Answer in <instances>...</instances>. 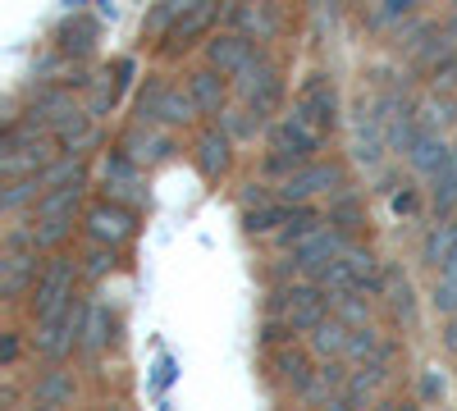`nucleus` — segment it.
<instances>
[{"label": "nucleus", "instance_id": "a18cd8bd", "mask_svg": "<svg viewBox=\"0 0 457 411\" xmlns=\"http://www.w3.org/2000/svg\"><path fill=\"white\" fill-rule=\"evenodd\" d=\"M444 28H448V32L457 37V0H453V10H448V19H444Z\"/></svg>", "mask_w": 457, "mask_h": 411}, {"label": "nucleus", "instance_id": "4c0bfd02", "mask_svg": "<svg viewBox=\"0 0 457 411\" xmlns=\"http://www.w3.org/2000/svg\"><path fill=\"white\" fill-rule=\"evenodd\" d=\"M334 316H343V320H348L353 329L370 325V307H366L361 288H353V292H334Z\"/></svg>", "mask_w": 457, "mask_h": 411}, {"label": "nucleus", "instance_id": "7ed1b4c3", "mask_svg": "<svg viewBox=\"0 0 457 411\" xmlns=\"http://www.w3.org/2000/svg\"><path fill=\"white\" fill-rule=\"evenodd\" d=\"M234 96L252 110V115L261 119V124H270L275 119V110H279V101H284V83H279V64L265 55V51H256L238 73H234Z\"/></svg>", "mask_w": 457, "mask_h": 411}, {"label": "nucleus", "instance_id": "393cba45", "mask_svg": "<svg viewBox=\"0 0 457 411\" xmlns=\"http://www.w3.org/2000/svg\"><path fill=\"white\" fill-rule=\"evenodd\" d=\"M379 297L389 302L394 320H403L407 329H416V320H421V311H416V288L403 270H385V288H379Z\"/></svg>", "mask_w": 457, "mask_h": 411}, {"label": "nucleus", "instance_id": "9d476101", "mask_svg": "<svg viewBox=\"0 0 457 411\" xmlns=\"http://www.w3.org/2000/svg\"><path fill=\"white\" fill-rule=\"evenodd\" d=\"M37 247H42V238H37V229H10L5 234V256H0V292L5 297H19L28 284H37Z\"/></svg>", "mask_w": 457, "mask_h": 411}, {"label": "nucleus", "instance_id": "c85d7f7f", "mask_svg": "<svg viewBox=\"0 0 457 411\" xmlns=\"http://www.w3.org/2000/svg\"><path fill=\"white\" fill-rule=\"evenodd\" d=\"M32 402L37 407H69L73 402V375L60 370V366H51L46 375L32 384Z\"/></svg>", "mask_w": 457, "mask_h": 411}, {"label": "nucleus", "instance_id": "4be33fe9", "mask_svg": "<svg viewBox=\"0 0 457 411\" xmlns=\"http://www.w3.org/2000/svg\"><path fill=\"white\" fill-rule=\"evenodd\" d=\"M453 256H457V215H444L421 234V266L439 270Z\"/></svg>", "mask_w": 457, "mask_h": 411}, {"label": "nucleus", "instance_id": "a19ab883", "mask_svg": "<svg viewBox=\"0 0 457 411\" xmlns=\"http://www.w3.org/2000/svg\"><path fill=\"white\" fill-rule=\"evenodd\" d=\"M110 105H114V83L96 78V83H92V101H87V110H92V115H105Z\"/></svg>", "mask_w": 457, "mask_h": 411}, {"label": "nucleus", "instance_id": "f03ea898", "mask_svg": "<svg viewBox=\"0 0 457 411\" xmlns=\"http://www.w3.org/2000/svg\"><path fill=\"white\" fill-rule=\"evenodd\" d=\"M60 156V137L32 124H10L5 142H0V174L23 178V174H42Z\"/></svg>", "mask_w": 457, "mask_h": 411}, {"label": "nucleus", "instance_id": "37998d69", "mask_svg": "<svg viewBox=\"0 0 457 411\" xmlns=\"http://www.w3.org/2000/svg\"><path fill=\"white\" fill-rule=\"evenodd\" d=\"M444 348L457 357V316H448V329H444Z\"/></svg>", "mask_w": 457, "mask_h": 411}, {"label": "nucleus", "instance_id": "412c9836", "mask_svg": "<svg viewBox=\"0 0 457 411\" xmlns=\"http://www.w3.org/2000/svg\"><path fill=\"white\" fill-rule=\"evenodd\" d=\"M193 160H197V169H202L206 178L228 174V165H234V137H228L224 128H206V133L197 137V152H193Z\"/></svg>", "mask_w": 457, "mask_h": 411}, {"label": "nucleus", "instance_id": "a211bd4d", "mask_svg": "<svg viewBox=\"0 0 457 411\" xmlns=\"http://www.w3.org/2000/svg\"><path fill=\"white\" fill-rule=\"evenodd\" d=\"M187 92H193L202 115H224L228 96H234V83H228V73H220L215 64H206V69H197L193 78H187Z\"/></svg>", "mask_w": 457, "mask_h": 411}, {"label": "nucleus", "instance_id": "0eeeda50", "mask_svg": "<svg viewBox=\"0 0 457 411\" xmlns=\"http://www.w3.org/2000/svg\"><path fill=\"white\" fill-rule=\"evenodd\" d=\"M79 197H83V183H64V188H51V193L37 197L32 229H37V238H42V247H60V242L69 238Z\"/></svg>", "mask_w": 457, "mask_h": 411}, {"label": "nucleus", "instance_id": "bb28decb", "mask_svg": "<svg viewBox=\"0 0 457 411\" xmlns=\"http://www.w3.org/2000/svg\"><path fill=\"white\" fill-rule=\"evenodd\" d=\"M312 375H316V370H312L307 352H297V348L275 352V380H279V389H284V393H293V398H297L302 389L312 384Z\"/></svg>", "mask_w": 457, "mask_h": 411}, {"label": "nucleus", "instance_id": "f704fd0d", "mask_svg": "<svg viewBox=\"0 0 457 411\" xmlns=\"http://www.w3.org/2000/svg\"><path fill=\"white\" fill-rule=\"evenodd\" d=\"M92 42H96V23L83 19V14H73V19L60 28V51H69V55H87Z\"/></svg>", "mask_w": 457, "mask_h": 411}, {"label": "nucleus", "instance_id": "2f4dec72", "mask_svg": "<svg viewBox=\"0 0 457 411\" xmlns=\"http://www.w3.org/2000/svg\"><path fill=\"white\" fill-rule=\"evenodd\" d=\"M46 188H42V174H23V178H10V188L0 193V210L5 215H19L28 201H37Z\"/></svg>", "mask_w": 457, "mask_h": 411}, {"label": "nucleus", "instance_id": "79ce46f5", "mask_svg": "<svg viewBox=\"0 0 457 411\" xmlns=\"http://www.w3.org/2000/svg\"><path fill=\"white\" fill-rule=\"evenodd\" d=\"M444 393H448L444 389V375H439V370H426V375H421V402H435Z\"/></svg>", "mask_w": 457, "mask_h": 411}, {"label": "nucleus", "instance_id": "dca6fc26", "mask_svg": "<svg viewBox=\"0 0 457 411\" xmlns=\"http://www.w3.org/2000/svg\"><path fill=\"white\" fill-rule=\"evenodd\" d=\"M137 234V215L120 201H101L87 210V238L92 242H110V247H120Z\"/></svg>", "mask_w": 457, "mask_h": 411}, {"label": "nucleus", "instance_id": "7c9ffc66", "mask_svg": "<svg viewBox=\"0 0 457 411\" xmlns=\"http://www.w3.org/2000/svg\"><path fill=\"white\" fill-rule=\"evenodd\" d=\"M105 183H110L114 197H142V188H137V160L129 152H114L105 160Z\"/></svg>", "mask_w": 457, "mask_h": 411}, {"label": "nucleus", "instance_id": "39448f33", "mask_svg": "<svg viewBox=\"0 0 457 411\" xmlns=\"http://www.w3.org/2000/svg\"><path fill=\"white\" fill-rule=\"evenodd\" d=\"M87 311H92L87 302H69V307H60L51 316H37V333H32L37 352L51 357V361H64L73 348H79V339H83Z\"/></svg>", "mask_w": 457, "mask_h": 411}, {"label": "nucleus", "instance_id": "2eb2a0df", "mask_svg": "<svg viewBox=\"0 0 457 411\" xmlns=\"http://www.w3.org/2000/svg\"><path fill=\"white\" fill-rule=\"evenodd\" d=\"M385 152H389V137H385V124H379V110L361 101L357 115H353V156L366 169H375L379 160H385Z\"/></svg>", "mask_w": 457, "mask_h": 411}, {"label": "nucleus", "instance_id": "c9c22d12", "mask_svg": "<svg viewBox=\"0 0 457 411\" xmlns=\"http://www.w3.org/2000/svg\"><path fill=\"white\" fill-rule=\"evenodd\" d=\"M430 302H435L439 316H457V256L435 270V297Z\"/></svg>", "mask_w": 457, "mask_h": 411}, {"label": "nucleus", "instance_id": "473e14b6", "mask_svg": "<svg viewBox=\"0 0 457 411\" xmlns=\"http://www.w3.org/2000/svg\"><path fill=\"white\" fill-rule=\"evenodd\" d=\"M79 348H83V357H87V361H96V357L110 348V316H105L101 307H92V311H87V325H83Z\"/></svg>", "mask_w": 457, "mask_h": 411}, {"label": "nucleus", "instance_id": "20e7f679", "mask_svg": "<svg viewBox=\"0 0 457 411\" xmlns=\"http://www.w3.org/2000/svg\"><path fill=\"white\" fill-rule=\"evenodd\" d=\"M202 115L193 92L187 87H174L165 78H146L142 96H137V124H165V128H183Z\"/></svg>", "mask_w": 457, "mask_h": 411}, {"label": "nucleus", "instance_id": "9b49d317", "mask_svg": "<svg viewBox=\"0 0 457 411\" xmlns=\"http://www.w3.org/2000/svg\"><path fill=\"white\" fill-rule=\"evenodd\" d=\"M375 110H379V124H385V137H389V152L407 156V146H411V137L421 133V124H416V101H411V96H407L403 87H389V92H379Z\"/></svg>", "mask_w": 457, "mask_h": 411}, {"label": "nucleus", "instance_id": "5701e85b", "mask_svg": "<svg viewBox=\"0 0 457 411\" xmlns=\"http://www.w3.org/2000/svg\"><path fill=\"white\" fill-rule=\"evenodd\" d=\"M448 156H453L448 137L444 133H430V128H421V133L411 137V146H407V165H411V174H421V178H430Z\"/></svg>", "mask_w": 457, "mask_h": 411}, {"label": "nucleus", "instance_id": "4468645a", "mask_svg": "<svg viewBox=\"0 0 457 411\" xmlns=\"http://www.w3.org/2000/svg\"><path fill=\"white\" fill-rule=\"evenodd\" d=\"M228 23L238 32H247L252 42H275L284 32V14L270 0H228Z\"/></svg>", "mask_w": 457, "mask_h": 411}, {"label": "nucleus", "instance_id": "c756f323", "mask_svg": "<svg viewBox=\"0 0 457 411\" xmlns=\"http://www.w3.org/2000/svg\"><path fill=\"white\" fill-rule=\"evenodd\" d=\"M430 201L439 215H457V152L430 174Z\"/></svg>", "mask_w": 457, "mask_h": 411}, {"label": "nucleus", "instance_id": "6e6552de", "mask_svg": "<svg viewBox=\"0 0 457 411\" xmlns=\"http://www.w3.org/2000/svg\"><path fill=\"white\" fill-rule=\"evenodd\" d=\"M348 188V169H343L338 160H307L302 169H293V174H284L279 178V188H275V197L279 201H312V197H320V193H343Z\"/></svg>", "mask_w": 457, "mask_h": 411}, {"label": "nucleus", "instance_id": "f3484780", "mask_svg": "<svg viewBox=\"0 0 457 411\" xmlns=\"http://www.w3.org/2000/svg\"><path fill=\"white\" fill-rule=\"evenodd\" d=\"M256 55V42H252V37L247 32H215V37H206V60L220 69V73H228V78H234V73L247 64Z\"/></svg>", "mask_w": 457, "mask_h": 411}, {"label": "nucleus", "instance_id": "ea45409f", "mask_svg": "<svg viewBox=\"0 0 457 411\" xmlns=\"http://www.w3.org/2000/svg\"><path fill=\"white\" fill-rule=\"evenodd\" d=\"M110 270H114V247H110V242H96L92 256H87V266H83V275H87V279H101V275H110Z\"/></svg>", "mask_w": 457, "mask_h": 411}, {"label": "nucleus", "instance_id": "423d86ee", "mask_svg": "<svg viewBox=\"0 0 457 411\" xmlns=\"http://www.w3.org/2000/svg\"><path fill=\"white\" fill-rule=\"evenodd\" d=\"M329 302H334V297H325L320 284H288V288L275 292L270 307H275V316L284 320L288 333H312L329 316Z\"/></svg>", "mask_w": 457, "mask_h": 411}, {"label": "nucleus", "instance_id": "58836bf2", "mask_svg": "<svg viewBox=\"0 0 457 411\" xmlns=\"http://www.w3.org/2000/svg\"><path fill=\"white\" fill-rule=\"evenodd\" d=\"M421 0H375L370 5V28H394V23H403Z\"/></svg>", "mask_w": 457, "mask_h": 411}, {"label": "nucleus", "instance_id": "b1692460", "mask_svg": "<svg viewBox=\"0 0 457 411\" xmlns=\"http://www.w3.org/2000/svg\"><path fill=\"white\" fill-rule=\"evenodd\" d=\"M124 152H129L137 165H156V160H165V156L174 152V137L161 133V124H142V128H133V133L124 137Z\"/></svg>", "mask_w": 457, "mask_h": 411}, {"label": "nucleus", "instance_id": "49530a36", "mask_svg": "<svg viewBox=\"0 0 457 411\" xmlns=\"http://www.w3.org/2000/svg\"><path fill=\"white\" fill-rule=\"evenodd\" d=\"M444 83H448V87H457V60H453V64L444 69Z\"/></svg>", "mask_w": 457, "mask_h": 411}, {"label": "nucleus", "instance_id": "1a4fd4ad", "mask_svg": "<svg viewBox=\"0 0 457 411\" xmlns=\"http://www.w3.org/2000/svg\"><path fill=\"white\" fill-rule=\"evenodd\" d=\"M343 251H348V234L334 229V224H316L312 234H302L293 242V270L307 275V279H320Z\"/></svg>", "mask_w": 457, "mask_h": 411}, {"label": "nucleus", "instance_id": "cd10ccee", "mask_svg": "<svg viewBox=\"0 0 457 411\" xmlns=\"http://www.w3.org/2000/svg\"><path fill=\"white\" fill-rule=\"evenodd\" d=\"M343 260H348V270H353V279H357L361 292H379V288H385V266H379V256L370 247H353L348 242Z\"/></svg>", "mask_w": 457, "mask_h": 411}, {"label": "nucleus", "instance_id": "f8f14e48", "mask_svg": "<svg viewBox=\"0 0 457 411\" xmlns=\"http://www.w3.org/2000/svg\"><path fill=\"white\" fill-rule=\"evenodd\" d=\"M293 110H297V115H307L316 128L334 133L343 105H338V87H334L329 73H312V78H302V87H297V96H293Z\"/></svg>", "mask_w": 457, "mask_h": 411}, {"label": "nucleus", "instance_id": "aec40b11", "mask_svg": "<svg viewBox=\"0 0 457 411\" xmlns=\"http://www.w3.org/2000/svg\"><path fill=\"white\" fill-rule=\"evenodd\" d=\"M215 14H220V0H202V5H193L187 14H179V23L165 32V37H170V55L187 51V46L197 42V37H206L211 23H215Z\"/></svg>", "mask_w": 457, "mask_h": 411}, {"label": "nucleus", "instance_id": "72a5a7b5", "mask_svg": "<svg viewBox=\"0 0 457 411\" xmlns=\"http://www.w3.org/2000/svg\"><path fill=\"white\" fill-rule=\"evenodd\" d=\"M329 224H334V229H343V234H357L361 229V224H366V206L353 197V193H338L334 201H329Z\"/></svg>", "mask_w": 457, "mask_h": 411}, {"label": "nucleus", "instance_id": "a878e982", "mask_svg": "<svg viewBox=\"0 0 457 411\" xmlns=\"http://www.w3.org/2000/svg\"><path fill=\"white\" fill-rule=\"evenodd\" d=\"M416 124L430 128V133H448L457 124V101L439 87V92H426L421 101H416Z\"/></svg>", "mask_w": 457, "mask_h": 411}, {"label": "nucleus", "instance_id": "ddd939ff", "mask_svg": "<svg viewBox=\"0 0 457 411\" xmlns=\"http://www.w3.org/2000/svg\"><path fill=\"white\" fill-rule=\"evenodd\" d=\"M73 284H79V266H73L69 256L46 260V270L37 275V284H32V307H37V316H51V311L69 307V302H73Z\"/></svg>", "mask_w": 457, "mask_h": 411}, {"label": "nucleus", "instance_id": "c03bdc74", "mask_svg": "<svg viewBox=\"0 0 457 411\" xmlns=\"http://www.w3.org/2000/svg\"><path fill=\"white\" fill-rule=\"evenodd\" d=\"M14 357H19V339H14V333H10V339H5V352H0V361H5V366H10Z\"/></svg>", "mask_w": 457, "mask_h": 411}, {"label": "nucleus", "instance_id": "6ab92c4d", "mask_svg": "<svg viewBox=\"0 0 457 411\" xmlns=\"http://www.w3.org/2000/svg\"><path fill=\"white\" fill-rule=\"evenodd\" d=\"M348 343H353V325L343 320V316H334V311L307 333V348L320 361H348Z\"/></svg>", "mask_w": 457, "mask_h": 411}, {"label": "nucleus", "instance_id": "f257e3e1", "mask_svg": "<svg viewBox=\"0 0 457 411\" xmlns=\"http://www.w3.org/2000/svg\"><path fill=\"white\" fill-rule=\"evenodd\" d=\"M265 146H270V156H265V174L270 178H284L293 169H302L307 160L320 156V146H325V128H316L307 115H284L270 124V133H265Z\"/></svg>", "mask_w": 457, "mask_h": 411}, {"label": "nucleus", "instance_id": "e433bc0d", "mask_svg": "<svg viewBox=\"0 0 457 411\" xmlns=\"http://www.w3.org/2000/svg\"><path fill=\"white\" fill-rule=\"evenodd\" d=\"M220 128H224L228 137H234V142H243V137H256V133H261L265 124H261V119L252 115L247 105H228L224 115H220Z\"/></svg>", "mask_w": 457, "mask_h": 411}]
</instances>
